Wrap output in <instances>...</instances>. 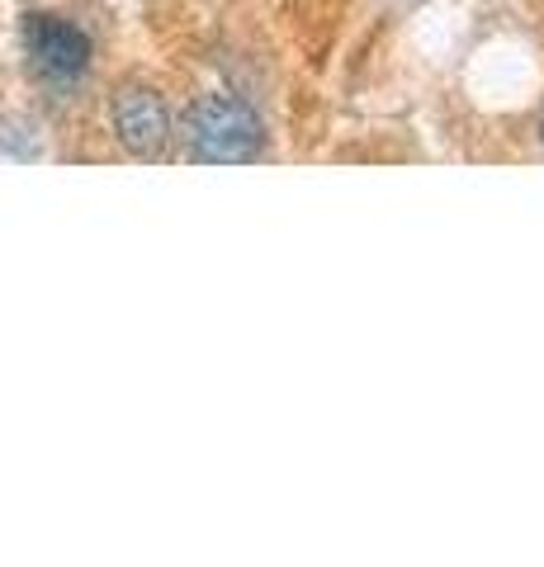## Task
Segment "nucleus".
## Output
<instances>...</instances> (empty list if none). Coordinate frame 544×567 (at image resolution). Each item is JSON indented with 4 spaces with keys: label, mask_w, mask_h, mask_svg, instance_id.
Listing matches in <instances>:
<instances>
[{
    "label": "nucleus",
    "mask_w": 544,
    "mask_h": 567,
    "mask_svg": "<svg viewBox=\"0 0 544 567\" xmlns=\"http://www.w3.org/2000/svg\"><path fill=\"white\" fill-rule=\"evenodd\" d=\"M540 133H544V128H540Z\"/></svg>",
    "instance_id": "obj_4"
},
{
    "label": "nucleus",
    "mask_w": 544,
    "mask_h": 567,
    "mask_svg": "<svg viewBox=\"0 0 544 567\" xmlns=\"http://www.w3.org/2000/svg\"><path fill=\"white\" fill-rule=\"evenodd\" d=\"M185 152L204 166H247L266 152V123L237 95H199L185 114Z\"/></svg>",
    "instance_id": "obj_1"
},
{
    "label": "nucleus",
    "mask_w": 544,
    "mask_h": 567,
    "mask_svg": "<svg viewBox=\"0 0 544 567\" xmlns=\"http://www.w3.org/2000/svg\"><path fill=\"white\" fill-rule=\"evenodd\" d=\"M20 39H24V62L33 71V81L43 85L48 95H72L76 85L85 81L95 58V43L76 20H62V14H48V10H29L24 24H20Z\"/></svg>",
    "instance_id": "obj_2"
},
{
    "label": "nucleus",
    "mask_w": 544,
    "mask_h": 567,
    "mask_svg": "<svg viewBox=\"0 0 544 567\" xmlns=\"http://www.w3.org/2000/svg\"><path fill=\"white\" fill-rule=\"evenodd\" d=\"M110 118H114V137L124 142L133 156L143 162H156L171 142V110L166 100L152 91V85H124L110 104Z\"/></svg>",
    "instance_id": "obj_3"
}]
</instances>
